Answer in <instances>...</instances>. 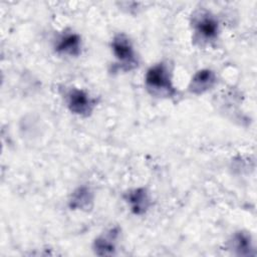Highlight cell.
<instances>
[{
  "instance_id": "1",
  "label": "cell",
  "mask_w": 257,
  "mask_h": 257,
  "mask_svg": "<svg viewBox=\"0 0 257 257\" xmlns=\"http://www.w3.org/2000/svg\"><path fill=\"white\" fill-rule=\"evenodd\" d=\"M146 85L155 94L173 95L176 92L172 84L170 73L165 64L159 63L152 66L146 73Z\"/></svg>"
},
{
  "instance_id": "2",
  "label": "cell",
  "mask_w": 257,
  "mask_h": 257,
  "mask_svg": "<svg viewBox=\"0 0 257 257\" xmlns=\"http://www.w3.org/2000/svg\"><path fill=\"white\" fill-rule=\"evenodd\" d=\"M111 47L114 56L124 70H131L138 65L132 42L124 34L115 35L112 39Z\"/></svg>"
},
{
  "instance_id": "3",
  "label": "cell",
  "mask_w": 257,
  "mask_h": 257,
  "mask_svg": "<svg viewBox=\"0 0 257 257\" xmlns=\"http://www.w3.org/2000/svg\"><path fill=\"white\" fill-rule=\"evenodd\" d=\"M94 99L82 89L73 88L67 94V106L75 114L86 116L90 114L94 107Z\"/></svg>"
},
{
  "instance_id": "4",
  "label": "cell",
  "mask_w": 257,
  "mask_h": 257,
  "mask_svg": "<svg viewBox=\"0 0 257 257\" xmlns=\"http://www.w3.org/2000/svg\"><path fill=\"white\" fill-rule=\"evenodd\" d=\"M194 28L197 35H199L202 39L212 40L217 37L219 24L214 16L205 12L196 17L194 21Z\"/></svg>"
},
{
  "instance_id": "5",
  "label": "cell",
  "mask_w": 257,
  "mask_h": 257,
  "mask_svg": "<svg viewBox=\"0 0 257 257\" xmlns=\"http://www.w3.org/2000/svg\"><path fill=\"white\" fill-rule=\"evenodd\" d=\"M215 82L216 75L211 69H201L193 76L189 84V90L195 94H202L212 88Z\"/></svg>"
},
{
  "instance_id": "6",
  "label": "cell",
  "mask_w": 257,
  "mask_h": 257,
  "mask_svg": "<svg viewBox=\"0 0 257 257\" xmlns=\"http://www.w3.org/2000/svg\"><path fill=\"white\" fill-rule=\"evenodd\" d=\"M125 201L130 204L131 210L136 215L146 213L150 207L149 194L144 188H138L126 193Z\"/></svg>"
},
{
  "instance_id": "7",
  "label": "cell",
  "mask_w": 257,
  "mask_h": 257,
  "mask_svg": "<svg viewBox=\"0 0 257 257\" xmlns=\"http://www.w3.org/2000/svg\"><path fill=\"white\" fill-rule=\"evenodd\" d=\"M118 235V230L116 228L111 229L104 235L99 236L95 239L93 243V250L95 254L99 256H109L114 253L115 250V240Z\"/></svg>"
},
{
  "instance_id": "8",
  "label": "cell",
  "mask_w": 257,
  "mask_h": 257,
  "mask_svg": "<svg viewBox=\"0 0 257 257\" xmlns=\"http://www.w3.org/2000/svg\"><path fill=\"white\" fill-rule=\"evenodd\" d=\"M55 50L60 54L75 56L80 52V37L75 33H65L57 41Z\"/></svg>"
},
{
  "instance_id": "9",
  "label": "cell",
  "mask_w": 257,
  "mask_h": 257,
  "mask_svg": "<svg viewBox=\"0 0 257 257\" xmlns=\"http://www.w3.org/2000/svg\"><path fill=\"white\" fill-rule=\"evenodd\" d=\"M93 200L92 193L87 187H79L77 188L71 195L69 200V207L71 209H79V210H87L91 207V203Z\"/></svg>"
},
{
  "instance_id": "10",
  "label": "cell",
  "mask_w": 257,
  "mask_h": 257,
  "mask_svg": "<svg viewBox=\"0 0 257 257\" xmlns=\"http://www.w3.org/2000/svg\"><path fill=\"white\" fill-rule=\"evenodd\" d=\"M231 248H233L238 255H241V256L251 255L253 247H252L250 235H248L245 232L236 233L231 240Z\"/></svg>"
}]
</instances>
